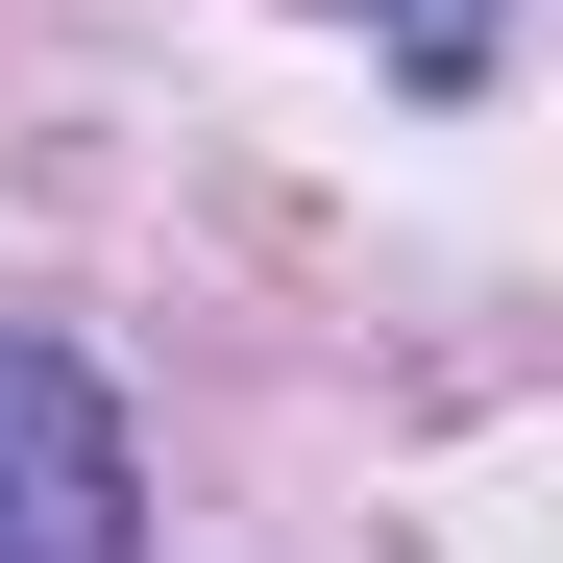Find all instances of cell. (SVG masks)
<instances>
[{
  "instance_id": "cell-1",
  "label": "cell",
  "mask_w": 563,
  "mask_h": 563,
  "mask_svg": "<svg viewBox=\"0 0 563 563\" xmlns=\"http://www.w3.org/2000/svg\"><path fill=\"white\" fill-rule=\"evenodd\" d=\"M0 563H147L123 393H99L74 343H0Z\"/></svg>"
},
{
  "instance_id": "cell-2",
  "label": "cell",
  "mask_w": 563,
  "mask_h": 563,
  "mask_svg": "<svg viewBox=\"0 0 563 563\" xmlns=\"http://www.w3.org/2000/svg\"><path fill=\"white\" fill-rule=\"evenodd\" d=\"M465 25H490V0H417V49H441V74H465Z\"/></svg>"
}]
</instances>
